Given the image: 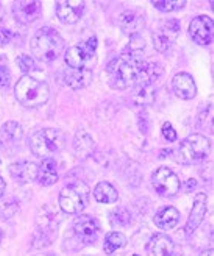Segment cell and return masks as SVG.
I'll return each instance as SVG.
<instances>
[{
  "label": "cell",
  "mask_w": 214,
  "mask_h": 256,
  "mask_svg": "<svg viewBox=\"0 0 214 256\" xmlns=\"http://www.w3.org/2000/svg\"><path fill=\"white\" fill-rule=\"evenodd\" d=\"M161 72V68L156 64H150L133 54H125L111 60L106 68L110 86L118 91L140 84H154Z\"/></svg>",
  "instance_id": "6da1fadb"
},
{
  "label": "cell",
  "mask_w": 214,
  "mask_h": 256,
  "mask_svg": "<svg viewBox=\"0 0 214 256\" xmlns=\"http://www.w3.org/2000/svg\"><path fill=\"white\" fill-rule=\"evenodd\" d=\"M30 47L34 58L42 62H52L64 52V40L56 30L44 27L33 34Z\"/></svg>",
  "instance_id": "7a4b0ae2"
},
{
  "label": "cell",
  "mask_w": 214,
  "mask_h": 256,
  "mask_svg": "<svg viewBox=\"0 0 214 256\" xmlns=\"http://www.w3.org/2000/svg\"><path fill=\"white\" fill-rule=\"evenodd\" d=\"M14 94L25 108H38L46 105L50 98V88L46 82L36 80L32 75H24L16 83Z\"/></svg>",
  "instance_id": "3957f363"
},
{
  "label": "cell",
  "mask_w": 214,
  "mask_h": 256,
  "mask_svg": "<svg viewBox=\"0 0 214 256\" xmlns=\"http://www.w3.org/2000/svg\"><path fill=\"white\" fill-rule=\"evenodd\" d=\"M64 146L66 136L58 128H44V130L36 132L30 139L32 152L42 160L58 155Z\"/></svg>",
  "instance_id": "277c9868"
},
{
  "label": "cell",
  "mask_w": 214,
  "mask_h": 256,
  "mask_svg": "<svg viewBox=\"0 0 214 256\" xmlns=\"http://www.w3.org/2000/svg\"><path fill=\"white\" fill-rule=\"evenodd\" d=\"M211 153L210 139L202 134L188 136L178 148V156L183 164H197L205 161Z\"/></svg>",
  "instance_id": "5b68a950"
},
{
  "label": "cell",
  "mask_w": 214,
  "mask_h": 256,
  "mask_svg": "<svg viewBox=\"0 0 214 256\" xmlns=\"http://www.w3.org/2000/svg\"><path fill=\"white\" fill-rule=\"evenodd\" d=\"M90 203V189L84 183H74L60 192V208L66 214H80Z\"/></svg>",
  "instance_id": "8992f818"
},
{
  "label": "cell",
  "mask_w": 214,
  "mask_h": 256,
  "mask_svg": "<svg viewBox=\"0 0 214 256\" xmlns=\"http://www.w3.org/2000/svg\"><path fill=\"white\" fill-rule=\"evenodd\" d=\"M97 38L91 36L90 40L70 47L66 52V64L69 69H92L96 64Z\"/></svg>",
  "instance_id": "52a82bcc"
},
{
  "label": "cell",
  "mask_w": 214,
  "mask_h": 256,
  "mask_svg": "<svg viewBox=\"0 0 214 256\" xmlns=\"http://www.w3.org/2000/svg\"><path fill=\"white\" fill-rule=\"evenodd\" d=\"M152 186L156 190V194L161 197H174L180 192L182 182L178 175L169 168H160L152 175Z\"/></svg>",
  "instance_id": "ba28073f"
},
{
  "label": "cell",
  "mask_w": 214,
  "mask_h": 256,
  "mask_svg": "<svg viewBox=\"0 0 214 256\" xmlns=\"http://www.w3.org/2000/svg\"><path fill=\"white\" fill-rule=\"evenodd\" d=\"M74 232L77 234V238L86 246H92L98 238L100 233V225L97 219H94L92 216L82 214L75 219L74 224Z\"/></svg>",
  "instance_id": "9c48e42d"
},
{
  "label": "cell",
  "mask_w": 214,
  "mask_h": 256,
  "mask_svg": "<svg viewBox=\"0 0 214 256\" xmlns=\"http://www.w3.org/2000/svg\"><path fill=\"white\" fill-rule=\"evenodd\" d=\"M190 34L192 41L198 46H210L212 42L214 25L211 18L208 16H197L190 24Z\"/></svg>",
  "instance_id": "30bf717a"
},
{
  "label": "cell",
  "mask_w": 214,
  "mask_h": 256,
  "mask_svg": "<svg viewBox=\"0 0 214 256\" xmlns=\"http://www.w3.org/2000/svg\"><path fill=\"white\" fill-rule=\"evenodd\" d=\"M83 12L84 2H82V0H61V2H56V16L66 25L77 24L82 19Z\"/></svg>",
  "instance_id": "8fae6325"
},
{
  "label": "cell",
  "mask_w": 214,
  "mask_h": 256,
  "mask_svg": "<svg viewBox=\"0 0 214 256\" xmlns=\"http://www.w3.org/2000/svg\"><path fill=\"white\" fill-rule=\"evenodd\" d=\"M12 14L19 24L30 25L42 14L41 2H14L12 4Z\"/></svg>",
  "instance_id": "7c38bea8"
},
{
  "label": "cell",
  "mask_w": 214,
  "mask_h": 256,
  "mask_svg": "<svg viewBox=\"0 0 214 256\" xmlns=\"http://www.w3.org/2000/svg\"><path fill=\"white\" fill-rule=\"evenodd\" d=\"M206 212H208V196L205 194V192H200V194H197L194 198V204H192V210L190 214V219H188V224H186V233L188 234H192L196 230L202 225V222L205 220Z\"/></svg>",
  "instance_id": "4fadbf2b"
},
{
  "label": "cell",
  "mask_w": 214,
  "mask_h": 256,
  "mask_svg": "<svg viewBox=\"0 0 214 256\" xmlns=\"http://www.w3.org/2000/svg\"><path fill=\"white\" fill-rule=\"evenodd\" d=\"M172 89L177 97L182 100H192L197 96V86L192 75L180 72L172 78Z\"/></svg>",
  "instance_id": "5bb4252c"
},
{
  "label": "cell",
  "mask_w": 214,
  "mask_h": 256,
  "mask_svg": "<svg viewBox=\"0 0 214 256\" xmlns=\"http://www.w3.org/2000/svg\"><path fill=\"white\" fill-rule=\"evenodd\" d=\"M10 175L20 184L32 183L38 178V164L32 161H20L10 166Z\"/></svg>",
  "instance_id": "9a60e30c"
},
{
  "label": "cell",
  "mask_w": 214,
  "mask_h": 256,
  "mask_svg": "<svg viewBox=\"0 0 214 256\" xmlns=\"http://www.w3.org/2000/svg\"><path fill=\"white\" fill-rule=\"evenodd\" d=\"M119 25H120V28H122L124 33H127L130 36H138V34H140V32L144 28L146 20L138 11L127 10L119 16Z\"/></svg>",
  "instance_id": "2e32d148"
},
{
  "label": "cell",
  "mask_w": 214,
  "mask_h": 256,
  "mask_svg": "<svg viewBox=\"0 0 214 256\" xmlns=\"http://www.w3.org/2000/svg\"><path fill=\"white\" fill-rule=\"evenodd\" d=\"M64 82L70 89H84L92 82V70L90 69H66L64 72Z\"/></svg>",
  "instance_id": "e0dca14e"
},
{
  "label": "cell",
  "mask_w": 214,
  "mask_h": 256,
  "mask_svg": "<svg viewBox=\"0 0 214 256\" xmlns=\"http://www.w3.org/2000/svg\"><path fill=\"white\" fill-rule=\"evenodd\" d=\"M174 242L166 234H155L147 244L148 256H172L174 253Z\"/></svg>",
  "instance_id": "ac0fdd59"
},
{
  "label": "cell",
  "mask_w": 214,
  "mask_h": 256,
  "mask_svg": "<svg viewBox=\"0 0 214 256\" xmlns=\"http://www.w3.org/2000/svg\"><path fill=\"white\" fill-rule=\"evenodd\" d=\"M58 164L54 158H46L38 166V178L41 186H52L58 182Z\"/></svg>",
  "instance_id": "d6986e66"
},
{
  "label": "cell",
  "mask_w": 214,
  "mask_h": 256,
  "mask_svg": "<svg viewBox=\"0 0 214 256\" xmlns=\"http://www.w3.org/2000/svg\"><path fill=\"white\" fill-rule=\"evenodd\" d=\"M180 222V212L174 206H164L155 214V225L160 230H174Z\"/></svg>",
  "instance_id": "ffe728a7"
},
{
  "label": "cell",
  "mask_w": 214,
  "mask_h": 256,
  "mask_svg": "<svg viewBox=\"0 0 214 256\" xmlns=\"http://www.w3.org/2000/svg\"><path fill=\"white\" fill-rule=\"evenodd\" d=\"M94 198L98 203H105V204H112L119 200V192L116 188L108 182H100L96 189H94Z\"/></svg>",
  "instance_id": "44dd1931"
},
{
  "label": "cell",
  "mask_w": 214,
  "mask_h": 256,
  "mask_svg": "<svg viewBox=\"0 0 214 256\" xmlns=\"http://www.w3.org/2000/svg\"><path fill=\"white\" fill-rule=\"evenodd\" d=\"M156 98V91L154 84H140L136 86V92L133 96V102L138 106H148Z\"/></svg>",
  "instance_id": "7402d4cb"
},
{
  "label": "cell",
  "mask_w": 214,
  "mask_h": 256,
  "mask_svg": "<svg viewBox=\"0 0 214 256\" xmlns=\"http://www.w3.org/2000/svg\"><path fill=\"white\" fill-rule=\"evenodd\" d=\"M94 147H96L94 139L84 132L78 133L77 138H75V140H74V148H75V152H77V155L80 158L90 156L91 153L94 152Z\"/></svg>",
  "instance_id": "603a6c76"
},
{
  "label": "cell",
  "mask_w": 214,
  "mask_h": 256,
  "mask_svg": "<svg viewBox=\"0 0 214 256\" xmlns=\"http://www.w3.org/2000/svg\"><path fill=\"white\" fill-rule=\"evenodd\" d=\"M127 246V238H125L122 233L119 232H112L110 233L106 238H105V246H104V250L108 256L114 254L118 250L124 248Z\"/></svg>",
  "instance_id": "cb8c5ba5"
},
{
  "label": "cell",
  "mask_w": 214,
  "mask_h": 256,
  "mask_svg": "<svg viewBox=\"0 0 214 256\" xmlns=\"http://www.w3.org/2000/svg\"><path fill=\"white\" fill-rule=\"evenodd\" d=\"M0 133L6 140H18L22 138V126L16 122H8L0 128Z\"/></svg>",
  "instance_id": "d4e9b609"
},
{
  "label": "cell",
  "mask_w": 214,
  "mask_h": 256,
  "mask_svg": "<svg viewBox=\"0 0 214 256\" xmlns=\"http://www.w3.org/2000/svg\"><path fill=\"white\" fill-rule=\"evenodd\" d=\"M152 5L162 12H174V11L183 10L186 6V2L184 0H166V2H160V0L156 2L155 0V2H152Z\"/></svg>",
  "instance_id": "484cf974"
},
{
  "label": "cell",
  "mask_w": 214,
  "mask_h": 256,
  "mask_svg": "<svg viewBox=\"0 0 214 256\" xmlns=\"http://www.w3.org/2000/svg\"><path fill=\"white\" fill-rule=\"evenodd\" d=\"M132 222V216L128 214V211L127 210H124V208H120V210H116L114 212L111 214V224L112 225H119V226H127L128 224Z\"/></svg>",
  "instance_id": "4316f807"
},
{
  "label": "cell",
  "mask_w": 214,
  "mask_h": 256,
  "mask_svg": "<svg viewBox=\"0 0 214 256\" xmlns=\"http://www.w3.org/2000/svg\"><path fill=\"white\" fill-rule=\"evenodd\" d=\"M16 62H18L19 69H20L22 72H25V74H28V72H36V70H38L34 60H33L32 56H28V55H20V56L16 60Z\"/></svg>",
  "instance_id": "83f0119b"
},
{
  "label": "cell",
  "mask_w": 214,
  "mask_h": 256,
  "mask_svg": "<svg viewBox=\"0 0 214 256\" xmlns=\"http://www.w3.org/2000/svg\"><path fill=\"white\" fill-rule=\"evenodd\" d=\"M154 42H155V48L158 50V52H166V50L170 47L169 36L162 32H158L154 34Z\"/></svg>",
  "instance_id": "f1b7e54d"
},
{
  "label": "cell",
  "mask_w": 214,
  "mask_h": 256,
  "mask_svg": "<svg viewBox=\"0 0 214 256\" xmlns=\"http://www.w3.org/2000/svg\"><path fill=\"white\" fill-rule=\"evenodd\" d=\"M11 82V72L8 69V64L5 61V58L0 56V89L8 88Z\"/></svg>",
  "instance_id": "f546056e"
},
{
  "label": "cell",
  "mask_w": 214,
  "mask_h": 256,
  "mask_svg": "<svg viewBox=\"0 0 214 256\" xmlns=\"http://www.w3.org/2000/svg\"><path fill=\"white\" fill-rule=\"evenodd\" d=\"M162 136H164L166 140H169V142H175L177 140V132H175V128L172 126L170 122H164L162 124Z\"/></svg>",
  "instance_id": "4dcf8cb0"
},
{
  "label": "cell",
  "mask_w": 214,
  "mask_h": 256,
  "mask_svg": "<svg viewBox=\"0 0 214 256\" xmlns=\"http://www.w3.org/2000/svg\"><path fill=\"white\" fill-rule=\"evenodd\" d=\"M12 40V32L8 28H0V46H6Z\"/></svg>",
  "instance_id": "1f68e13d"
},
{
  "label": "cell",
  "mask_w": 214,
  "mask_h": 256,
  "mask_svg": "<svg viewBox=\"0 0 214 256\" xmlns=\"http://www.w3.org/2000/svg\"><path fill=\"white\" fill-rule=\"evenodd\" d=\"M166 28L170 33H174V34H178V32H180V22L177 19H172V20L166 22ZM168 30H162V32H168Z\"/></svg>",
  "instance_id": "d6a6232c"
},
{
  "label": "cell",
  "mask_w": 214,
  "mask_h": 256,
  "mask_svg": "<svg viewBox=\"0 0 214 256\" xmlns=\"http://www.w3.org/2000/svg\"><path fill=\"white\" fill-rule=\"evenodd\" d=\"M5 190H6V183H5V180H4V178L0 176V197H4Z\"/></svg>",
  "instance_id": "836d02e7"
},
{
  "label": "cell",
  "mask_w": 214,
  "mask_h": 256,
  "mask_svg": "<svg viewBox=\"0 0 214 256\" xmlns=\"http://www.w3.org/2000/svg\"><path fill=\"white\" fill-rule=\"evenodd\" d=\"M200 256H214V252H212V248H208V250H204L202 253H200Z\"/></svg>",
  "instance_id": "e575fe53"
},
{
  "label": "cell",
  "mask_w": 214,
  "mask_h": 256,
  "mask_svg": "<svg viewBox=\"0 0 214 256\" xmlns=\"http://www.w3.org/2000/svg\"><path fill=\"white\" fill-rule=\"evenodd\" d=\"M2 239H4V232L0 230V242H2Z\"/></svg>",
  "instance_id": "d590c367"
},
{
  "label": "cell",
  "mask_w": 214,
  "mask_h": 256,
  "mask_svg": "<svg viewBox=\"0 0 214 256\" xmlns=\"http://www.w3.org/2000/svg\"><path fill=\"white\" fill-rule=\"evenodd\" d=\"M133 256H138V254H133Z\"/></svg>",
  "instance_id": "8d00e7d4"
}]
</instances>
